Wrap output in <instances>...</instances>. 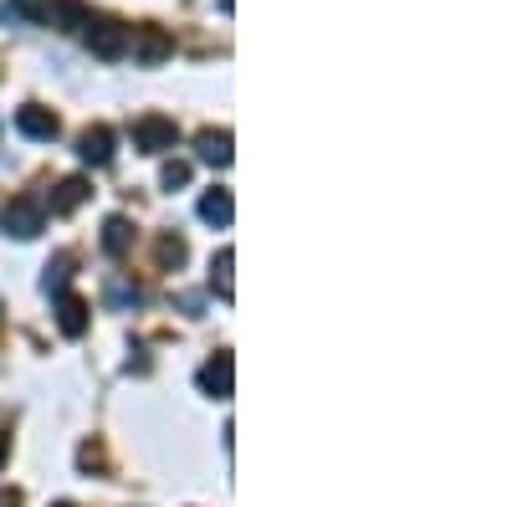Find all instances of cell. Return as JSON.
I'll list each match as a JSON object with an SVG mask.
<instances>
[{
  "label": "cell",
  "instance_id": "cell-21",
  "mask_svg": "<svg viewBox=\"0 0 512 507\" xmlns=\"http://www.w3.org/2000/svg\"><path fill=\"white\" fill-rule=\"evenodd\" d=\"M6 456H11V441H6V436H0V467H6Z\"/></svg>",
  "mask_w": 512,
  "mask_h": 507
},
{
  "label": "cell",
  "instance_id": "cell-4",
  "mask_svg": "<svg viewBox=\"0 0 512 507\" xmlns=\"http://www.w3.org/2000/svg\"><path fill=\"white\" fill-rule=\"evenodd\" d=\"M195 385H200L205 395H216V400H231V390H236V359H231V354H216L210 364H200Z\"/></svg>",
  "mask_w": 512,
  "mask_h": 507
},
{
  "label": "cell",
  "instance_id": "cell-22",
  "mask_svg": "<svg viewBox=\"0 0 512 507\" xmlns=\"http://www.w3.org/2000/svg\"><path fill=\"white\" fill-rule=\"evenodd\" d=\"M216 6H221V11H226V16H231V11H236V0H216Z\"/></svg>",
  "mask_w": 512,
  "mask_h": 507
},
{
  "label": "cell",
  "instance_id": "cell-15",
  "mask_svg": "<svg viewBox=\"0 0 512 507\" xmlns=\"http://www.w3.org/2000/svg\"><path fill=\"white\" fill-rule=\"evenodd\" d=\"M185 257H190V246H185V236H159V267L164 272H175V267H185Z\"/></svg>",
  "mask_w": 512,
  "mask_h": 507
},
{
  "label": "cell",
  "instance_id": "cell-5",
  "mask_svg": "<svg viewBox=\"0 0 512 507\" xmlns=\"http://www.w3.org/2000/svg\"><path fill=\"white\" fill-rule=\"evenodd\" d=\"M16 129H21L26 139H36V144H52V139L62 134V123H57V113H52V108L26 103V108L16 113Z\"/></svg>",
  "mask_w": 512,
  "mask_h": 507
},
{
  "label": "cell",
  "instance_id": "cell-20",
  "mask_svg": "<svg viewBox=\"0 0 512 507\" xmlns=\"http://www.w3.org/2000/svg\"><path fill=\"white\" fill-rule=\"evenodd\" d=\"M0 507H21V497L16 492H0Z\"/></svg>",
  "mask_w": 512,
  "mask_h": 507
},
{
  "label": "cell",
  "instance_id": "cell-1",
  "mask_svg": "<svg viewBox=\"0 0 512 507\" xmlns=\"http://www.w3.org/2000/svg\"><path fill=\"white\" fill-rule=\"evenodd\" d=\"M82 41H88V52L103 57V62L128 57V26L113 21V16H88V21H82Z\"/></svg>",
  "mask_w": 512,
  "mask_h": 507
},
{
  "label": "cell",
  "instance_id": "cell-11",
  "mask_svg": "<svg viewBox=\"0 0 512 507\" xmlns=\"http://www.w3.org/2000/svg\"><path fill=\"white\" fill-rule=\"evenodd\" d=\"M82 200H88V180H82V175H72V180H62L57 190H52V216H72V210L82 205Z\"/></svg>",
  "mask_w": 512,
  "mask_h": 507
},
{
  "label": "cell",
  "instance_id": "cell-19",
  "mask_svg": "<svg viewBox=\"0 0 512 507\" xmlns=\"http://www.w3.org/2000/svg\"><path fill=\"white\" fill-rule=\"evenodd\" d=\"M77 467H82V472H103V451H98V446L88 441V446L77 451Z\"/></svg>",
  "mask_w": 512,
  "mask_h": 507
},
{
  "label": "cell",
  "instance_id": "cell-23",
  "mask_svg": "<svg viewBox=\"0 0 512 507\" xmlns=\"http://www.w3.org/2000/svg\"><path fill=\"white\" fill-rule=\"evenodd\" d=\"M62 507H67V502H62Z\"/></svg>",
  "mask_w": 512,
  "mask_h": 507
},
{
  "label": "cell",
  "instance_id": "cell-10",
  "mask_svg": "<svg viewBox=\"0 0 512 507\" xmlns=\"http://www.w3.org/2000/svg\"><path fill=\"white\" fill-rule=\"evenodd\" d=\"M236 205H231V190H205L200 195V221L205 226H231Z\"/></svg>",
  "mask_w": 512,
  "mask_h": 507
},
{
  "label": "cell",
  "instance_id": "cell-9",
  "mask_svg": "<svg viewBox=\"0 0 512 507\" xmlns=\"http://www.w3.org/2000/svg\"><path fill=\"white\" fill-rule=\"evenodd\" d=\"M195 154H200L205 164L226 169V164H231V134H226V129H205V134H195Z\"/></svg>",
  "mask_w": 512,
  "mask_h": 507
},
{
  "label": "cell",
  "instance_id": "cell-3",
  "mask_svg": "<svg viewBox=\"0 0 512 507\" xmlns=\"http://www.w3.org/2000/svg\"><path fill=\"white\" fill-rule=\"evenodd\" d=\"M175 144H180L175 118L149 113V118H139V123H134V149H144V154H164V149H175Z\"/></svg>",
  "mask_w": 512,
  "mask_h": 507
},
{
  "label": "cell",
  "instance_id": "cell-16",
  "mask_svg": "<svg viewBox=\"0 0 512 507\" xmlns=\"http://www.w3.org/2000/svg\"><path fill=\"white\" fill-rule=\"evenodd\" d=\"M72 267H77V257H72V251L52 257V262H47V277H41V287H47V292H67V277H72Z\"/></svg>",
  "mask_w": 512,
  "mask_h": 507
},
{
  "label": "cell",
  "instance_id": "cell-7",
  "mask_svg": "<svg viewBox=\"0 0 512 507\" xmlns=\"http://www.w3.org/2000/svg\"><path fill=\"white\" fill-rule=\"evenodd\" d=\"M113 129H103V123H93V129H82V139H77V159L82 164H113Z\"/></svg>",
  "mask_w": 512,
  "mask_h": 507
},
{
  "label": "cell",
  "instance_id": "cell-13",
  "mask_svg": "<svg viewBox=\"0 0 512 507\" xmlns=\"http://www.w3.org/2000/svg\"><path fill=\"white\" fill-rule=\"evenodd\" d=\"M128 246H134V226H128L123 216H108L103 221V251L108 257H128Z\"/></svg>",
  "mask_w": 512,
  "mask_h": 507
},
{
  "label": "cell",
  "instance_id": "cell-6",
  "mask_svg": "<svg viewBox=\"0 0 512 507\" xmlns=\"http://www.w3.org/2000/svg\"><path fill=\"white\" fill-rule=\"evenodd\" d=\"M128 47L139 52V62H144V67H159L169 52H175V41H169L159 26H134V31H128Z\"/></svg>",
  "mask_w": 512,
  "mask_h": 507
},
{
  "label": "cell",
  "instance_id": "cell-18",
  "mask_svg": "<svg viewBox=\"0 0 512 507\" xmlns=\"http://www.w3.org/2000/svg\"><path fill=\"white\" fill-rule=\"evenodd\" d=\"M159 185H164V190L190 185V164H185V159H169V164H164V175H159Z\"/></svg>",
  "mask_w": 512,
  "mask_h": 507
},
{
  "label": "cell",
  "instance_id": "cell-17",
  "mask_svg": "<svg viewBox=\"0 0 512 507\" xmlns=\"http://www.w3.org/2000/svg\"><path fill=\"white\" fill-rule=\"evenodd\" d=\"M11 11L21 21H47L52 16V0H11Z\"/></svg>",
  "mask_w": 512,
  "mask_h": 507
},
{
  "label": "cell",
  "instance_id": "cell-14",
  "mask_svg": "<svg viewBox=\"0 0 512 507\" xmlns=\"http://www.w3.org/2000/svg\"><path fill=\"white\" fill-rule=\"evenodd\" d=\"M88 16H93V11L82 6V0H52V16H47V21H52L57 31H82V21H88Z\"/></svg>",
  "mask_w": 512,
  "mask_h": 507
},
{
  "label": "cell",
  "instance_id": "cell-12",
  "mask_svg": "<svg viewBox=\"0 0 512 507\" xmlns=\"http://www.w3.org/2000/svg\"><path fill=\"white\" fill-rule=\"evenodd\" d=\"M231 267H236V251H231V246H221V251H216V262H210V287L221 292V303H231V298H236Z\"/></svg>",
  "mask_w": 512,
  "mask_h": 507
},
{
  "label": "cell",
  "instance_id": "cell-2",
  "mask_svg": "<svg viewBox=\"0 0 512 507\" xmlns=\"http://www.w3.org/2000/svg\"><path fill=\"white\" fill-rule=\"evenodd\" d=\"M0 221H6V231L16 241H31V236H41V226H47V210H41V200H31V195H16Z\"/></svg>",
  "mask_w": 512,
  "mask_h": 507
},
{
  "label": "cell",
  "instance_id": "cell-8",
  "mask_svg": "<svg viewBox=\"0 0 512 507\" xmlns=\"http://www.w3.org/2000/svg\"><path fill=\"white\" fill-rule=\"evenodd\" d=\"M88 303H82L77 298V292H57V328L67 333V338H82V333H88Z\"/></svg>",
  "mask_w": 512,
  "mask_h": 507
}]
</instances>
